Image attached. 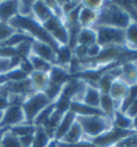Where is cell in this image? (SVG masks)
I'll return each mask as SVG.
<instances>
[{
	"instance_id": "ba28073f",
	"label": "cell",
	"mask_w": 137,
	"mask_h": 147,
	"mask_svg": "<svg viewBox=\"0 0 137 147\" xmlns=\"http://www.w3.org/2000/svg\"><path fill=\"white\" fill-rule=\"evenodd\" d=\"M26 121L24 110L21 105H10L4 111L3 119L0 123V129H10L12 127L21 125Z\"/></svg>"
},
{
	"instance_id": "d6986e66",
	"label": "cell",
	"mask_w": 137,
	"mask_h": 147,
	"mask_svg": "<svg viewBox=\"0 0 137 147\" xmlns=\"http://www.w3.org/2000/svg\"><path fill=\"white\" fill-rule=\"evenodd\" d=\"M97 13L99 11H94L89 8H86L81 4V11H79V16H78V24L81 28L86 27H92L95 24L97 18Z\"/></svg>"
},
{
	"instance_id": "5b68a950",
	"label": "cell",
	"mask_w": 137,
	"mask_h": 147,
	"mask_svg": "<svg viewBox=\"0 0 137 147\" xmlns=\"http://www.w3.org/2000/svg\"><path fill=\"white\" fill-rule=\"evenodd\" d=\"M135 132H136L135 130H123L113 126L103 134L99 135L90 141L97 147H115V145L123 138L133 134Z\"/></svg>"
},
{
	"instance_id": "6da1fadb",
	"label": "cell",
	"mask_w": 137,
	"mask_h": 147,
	"mask_svg": "<svg viewBox=\"0 0 137 147\" xmlns=\"http://www.w3.org/2000/svg\"><path fill=\"white\" fill-rule=\"evenodd\" d=\"M131 23L129 14L117 1H104L97 13V18L93 26H108L125 29Z\"/></svg>"
},
{
	"instance_id": "4316f807",
	"label": "cell",
	"mask_w": 137,
	"mask_h": 147,
	"mask_svg": "<svg viewBox=\"0 0 137 147\" xmlns=\"http://www.w3.org/2000/svg\"><path fill=\"white\" fill-rule=\"evenodd\" d=\"M28 59L30 60L31 65H32L33 70H34V71H38V72L48 73L52 67L49 62L44 60L43 58L39 57V56H36V55H33V54H30V56L28 57Z\"/></svg>"
},
{
	"instance_id": "e0dca14e",
	"label": "cell",
	"mask_w": 137,
	"mask_h": 147,
	"mask_svg": "<svg viewBox=\"0 0 137 147\" xmlns=\"http://www.w3.org/2000/svg\"><path fill=\"white\" fill-rule=\"evenodd\" d=\"M122 67V73L119 80L123 81L125 84L132 86L137 83V67L133 61L124 62L121 65Z\"/></svg>"
},
{
	"instance_id": "60d3db41",
	"label": "cell",
	"mask_w": 137,
	"mask_h": 147,
	"mask_svg": "<svg viewBox=\"0 0 137 147\" xmlns=\"http://www.w3.org/2000/svg\"><path fill=\"white\" fill-rule=\"evenodd\" d=\"M102 51V46L99 43L90 45L88 47V53H87V58L88 59H95L100 55Z\"/></svg>"
},
{
	"instance_id": "3957f363",
	"label": "cell",
	"mask_w": 137,
	"mask_h": 147,
	"mask_svg": "<svg viewBox=\"0 0 137 147\" xmlns=\"http://www.w3.org/2000/svg\"><path fill=\"white\" fill-rule=\"evenodd\" d=\"M52 103L44 92H33L32 94H30L21 105L26 116V121L32 123L36 116Z\"/></svg>"
},
{
	"instance_id": "7dc6e473",
	"label": "cell",
	"mask_w": 137,
	"mask_h": 147,
	"mask_svg": "<svg viewBox=\"0 0 137 147\" xmlns=\"http://www.w3.org/2000/svg\"><path fill=\"white\" fill-rule=\"evenodd\" d=\"M8 83H9V81H8V78H7V74L5 73L0 74V87L7 85Z\"/></svg>"
},
{
	"instance_id": "7a4b0ae2",
	"label": "cell",
	"mask_w": 137,
	"mask_h": 147,
	"mask_svg": "<svg viewBox=\"0 0 137 147\" xmlns=\"http://www.w3.org/2000/svg\"><path fill=\"white\" fill-rule=\"evenodd\" d=\"M76 121L79 123L84 140H90L103 134L109 130L113 125V120L104 115H92V116H76Z\"/></svg>"
},
{
	"instance_id": "7402d4cb",
	"label": "cell",
	"mask_w": 137,
	"mask_h": 147,
	"mask_svg": "<svg viewBox=\"0 0 137 147\" xmlns=\"http://www.w3.org/2000/svg\"><path fill=\"white\" fill-rule=\"evenodd\" d=\"M95 43H97V36L95 30L92 27L81 28L79 33H78L77 44H81L89 47L90 45L95 44Z\"/></svg>"
},
{
	"instance_id": "603a6c76",
	"label": "cell",
	"mask_w": 137,
	"mask_h": 147,
	"mask_svg": "<svg viewBox=\"0 0 137 147\" xmlns=\"http://www.w3.org/2000/svg\"><path fill=\"white\" fill-rule=\"evenodd\" d=\"M101 92L100 90L97 89V86H87V89H86L85 96L81 102L90 105L92 107H99L100 109V100H101Z\"/></svg>"
},
{
	"instance_id": "5bb4252c",
	"label": "cell",
	"mask_w": 137,
	"mask_h": 147,
	"mask_svg": "<svg viewBox=\"0 0 137 147\" xmlns=\"http://www.w3.org/2000/svg\"><path fill=\"white\" fill-rule=\"evenodd\" d=\"M32 13L34 20L41 25L45 24L50 17L54 16L52 13L50 12V10L48 9V7L45 3V1H42V0L33 1Z\"/></svg>"
},
{
	"instance_id": "1f68e13d",
	"label": "cell",
	"mask_w": 137,
	"mask_h": 147,
	"mask_svg": "<svg viewBox=\"0 0 137 147\" xmlns=\"http://www.w3.org/2000/svg\"><path fill=\"white\" fill-rule=\"evenodd\" d=\"M32 5H33V1H26V0L18 1L17 15L21 17H33Z\"/></svg>"
},
{
	"instance_id": "44dd1931",
	"label": "cell",
	"mask_w": 137,
	"mask_h": 147,
	"mask_svg": "<svg viewBox=\"0 0 137 147\" xmlns=\"http://www.w3.org/2000/svg\"><path fill=\"white\" fill-rule=\"evenodd\" d=\"M130 86L128 84H125L123 81H121L119 78H117L113 82L110 91H109V96L115 100V101H120L122 102V100L126 97V94L129 92Z\"/></svg>"
},
{
	"instance_id": "b9f144b4",
	"label": "cell",
	"mask_w": 137,
	"mask_h": 147,
	"mask_svg": "<svg viewBox=\"0 0 137 147\" xmlns=\"http://www.w3.org/2000/svg\"><path fill=\"white\" fill-rule=\"evenodd\" d=\"M18 68H19L21 71H24L25 73L28 74V75H30V74L34 71L32 68V65H31V62H30V60H29L28 58H23Z\"/></svg>"
},
{
	"instance_id": "681fc988",
	"label": "cell",
	"mask_w": 137,
	"mask_h": 147,
	"mask_svg": "<svg viewBox=\"0 0 137 147\" xmlns=\"http://www.w3.org/2000/svg\"><path fill=\"white\" fill-rule=\"evenodd\" d=\"M130 4L133 7L135 10H137V0H133V1H130Z\"/></svg>"
},
{
	"instance_id": "277c9868",
	"label": "cell",
	"mask_w": 137,
	"mask_h": 147,
	"mask_svg": "<svg viewBox=\"0 0 137 147\" xmlns=\"http://www.w3.org/2000/svg\"><path fill=\"white\" fill-rule=\"evenodd\" d=\"M97 36V43L103 46L121 45L125 46L124 29L108 26H92Z\"/></svg>"
},
{
	"instance_id": "f1b7e54d",
	"label": "cell",
	"mask_w": 137,
	"mask_h": 147,
	"mask_svg": "<svg viewBox=\"0 0 137 147\" xmlns=\"http://www.w3.org/2000/svg\"><path fill=\"white\" fill-rule=\"evenodd\" d=\"M136 100H137V83L132 86H130L129 92H128V94H126V97L122 100L120 110L119 111L125 113V111L129 109V106L133 102H135Z\"/></svg>"
},
{
	"instance_id": "ac0fdd59",
	"label": "cell",
	"mask_w": 137,
	"mask_h": 147,
	"mask_svg": "<svg viewBox=\"0 0 137 147\" xmlns=\"http://www.w3.org/2000/svg\"><path fill=\"white\" fill-rule=\"evenodd\" d=\"M70 111L76 116H92V115H104L99 107H92L83 102H71ZM105 116V115H104Z\"/></svg>"
},
{
	"instance_id": "c3c4849f",
	"label": "cell",
	"mask_w": 137,
	"mask_h": 147,
	"mask_svg": "<svg viewBox=\"0 0 137 147\" xmlns=\"http://www.w3.org/2000/svg\"><path fill=\"white\" fill-rule=\"evenodd\" d=\"M7 129H0V147H1V142H2V136H3L4 131Z\"/></svg>"
},
{
	"instance_id": "484cf974",
	"label": "cell",
	"mask_w": 137,
	"mask_h": 147,
	"mask_svg": "<svg viewBox=\"0 0 137 147\" xmlns=\"http://www.w3.org/2000/svg\"><path fill=\"white\" fill-rule=\"evenodd\" d=\"M52 140L45 132L43 127H36V132L33 134L32 147H47Z\"/></svg>"
},
{
	"instance_id": "52a82bcc",
	"label": "cell",
	"mask_w": 137,
	"mask_h": 147,
	"mask_svg": "<svg viewBox=\"0 0 137 147\" xmlns=\"http://www.w3.org/2000/svg\"><path fill=\"white\" fill-rule=\"evenodd\" d=\"M42 26L52 36V38L56 41V43L59 46H61V45H68V33L66 26H65L63 21L52 16Z\"/></svg>"
},
{
	"instance_id": "f907efd6",
	"label": "cell",
	"mask_w": 137,
	"mask_h": 147,
	"mask_svg": "<svg viewBox=\"0 0 137 147\" xmlns=\"http://www.w3.org/2000/svg\"><path fill=\"white\" fill-rule=\"evenodd\" d=\"M47 147H58V145H57V142L55 141V140H52V142L49 143V145Z\"/></svg>"
},
{
	"instance_id": "7c38bea8",
	"label": "cell",
	"mask_w": 137,
	"mask_h": 147,
	"mask_svg": "<svg viewBox=\"0 0 137 147\" xmlns=\"http://www.w3.org/2000/svg\"><path fill=\"white\" fill-rule=\"evenodd\" d=\"M75 121H76V115L74 114L73 112H71V111L66 112V113L63 115V117L61 118L58 127H57L54 140L57 141V142H59V141L66 134V132L70 130V128L72 127V125L75 123Z\"/></svg>"
},
{
	"instance_id": "ee69618b",
	"label": "cell",
	"mask_w": 137,
	"mask_h": 147,
	"mask_svg": "<svg viewBox=\"0 0 137 147\" xmlns=\"http://www.w3.org/2000/svg\"><path fill=\"white\" fill-rule=\"evenodd\" d=\"M125 114L130 116L131 118L135 119L137 117V100L129 106V109L125 111Z\"/></svg>"
},
{
	"instance_id": "d4e9b609",
	"label": "cell",
	"mask_w": 137,
	"mask_h": 147,
	"mask_svg": "<svg viewBox=\"0 0 137 147\" xmlns=\"http://www.w3.org/2000/svg\"><path fill=\"white\" fill-rule=\"evenodd\" d=\"M125 47L130 51L137 52V24L131 22L129 26L124 29Z\"/></svg>"
},
{
	"instance_id": "cb8c5ba5",
	"label": "cell",
	"mask_w": 137,
	"mask_h": 147,
	"mask_svg": "<svg viewBox=\"0 0 137 147\" xmlns=\"http://www.w3.org/2000/svg\"><path fill=\"white\" fill-rule=\"evenodd\" d=\"M113 127H117L123 130H134V119L131 118L130 116L121 112L116 111L113 118Z\"/></svg>"
},
{
	"instance_id": "9c48e42d",
	"label": "cell",
	"mask_w": 137,
	"mask_h": 147,
	"mask_svg": "<svg viewBox=\"0 0 137 147\" xmlns=\"http://www.w3.org/2000/svg\"><path fill=\"white\" fill-rule=\"evenodd\" d=\"M31 54L43 58L52 65H56L57 51L47 43L34 40L31 44Z\"/></svg>"
},
{
	"instance_id": "2e32d148",
	"label": "cell",
	"mask_w": 137,
	"mask_h": 147,
	"mask_svg": "<svg viewBox=\"0 0 137 147\" xmlns=\"http://www.w3.org/2000/svg\"><path fill=\"white\" fill-rule=\"evenodd\" d=\"M29 80L31 82L32 89L36 92H44V90L46 89L49 83L48 73L38 72V71H33L32 73L29 75Z\"/></svg>"
},
{
	"instance_id": "8fae6325",
	"label": "cell",
	"mask_w": 137,
	"mask_h": 147,
	"mask_svg": "<svg viewBox=\"0 0 137 147\" xmlns=\"http://www.w3.org/2000/svg\"><path fill=\"white\" fill-rule=\"evenodd\" d=\"M5 87L8 89L9 94H20V96H26V97H29L30 94L36 92L32 89L31 82H30L29 78L23 80V81H19V82H9L5 85Z\"/></svg>"
},
{
	"instance_id": "816d5d0a",
	"label": "cell",
	"mask_w": 137,
	"mask_h": 147,
	"mask_svg": "<svg viewBox=\"0 0 137 147\" xmlns=\"http://www.w3.org/2000/svg\"><path fill=\"white\" fill-rule=\"evenodd\" d=\"M3 115H4V112H3V111H0V123H1L2 119H3Z\"/></svg>"
},
{
	"instance_id": "e575fe53",
	"label": "cell",
	"mask_w": 137,
	"mask_h": 147,
	"mask_svg": "<svg viewBox=\"0 0 137 147\" xmlns=\"http://www.w3.org/2000/svg\"><path fill=\"white\" fill-rule=\"evenodd\" d=\"M33 41H25L15 46L16 55L20 58H28L31 54V44Z\"/></svg>"
},
{
	"instance_id": "4dcf8cb0",
	"label": "cell",
	"mask_w": 137,
	"mask_h": 147,
	"mask_svg": "<svg viewBox=\"0 0 137 147\" xmlns=\"http://www.w3.org/2000/svg\"><path fill=\"white\" fill-rule=\"evenodd\" d=\"M1 147H21L19 138H17L10 129H7L2 136Z\"/></svg>"
},
{
	"instance_id": "ffe728a7",
	"label": "cell",
	"mask_w": 137,
	"mask_h": 147,
	"mask_svg": "<svg viewBox=\"0 0 137 147\" xmlns=\"http://www.w3.org/2000/svg\"><path fill=\"white\" fill-rule=\"evenodd\" d=\"M81 140H84V133H83V130H81L79 123L75 121L72 125V127L70 128V130L66 132V134L59 142L68 144V145H74V144L81 142Z\"/></svg>"
},
{
	"instance_id": "f5cc1de1",
	"label": "cell",
	"mask_w": 137,
	"mask_h": 147,
	"mask_svg": "<svg viewBox=\"0 0 137 147\" xmlns=\"http://www.w3.org/2000/svg\"><path fill=\"white\" fill-rule=\"evenodd\" d=\"M134 130L137 132V117L134 119Z\"/></svg>"
},
{
	"instance_id": "836d02e7",
	"label": "cell",
	"mask_w": 137,
	"mask_h": 147,
	"mask_svg": "<svg viewBox=\"0 0 137 147\" xmlns=\"http://www.w3.org/2000/svg\"><path fill=\"white\" fill-rule=\"evenodd\" d=\"M5 74H7L9 82H19V81H23V80L29 78L28 74L25 73L24 71H21L19 68L9 70L8 72H5Z\"/></svg>"
},
{
	"instance_id": "74e56055",
	"label": "cell",
	"mask_w": 137,
	"mask_h": 147,
	"mask_svg": "<svg viewBox=\"0 0 137 147\" xmlns=\"http://www.w3.org/2000/svg\"><path fill=\"white\" fill-rule=\"evenodd\" d=\"M15 31L16 30H14L9 24L0 22V43L9 39Z\"/></svg>"
},
{
	"instance_id": "bcb514c9",
	"label": "cell",
	"mask_w": 137,
	"mask_h": 147,
	"mask_svg": "<svg viewBox=\"0 0 137 147\" xmlns=\"http://www.w3.org/2000/svg\"><path fill=\"white\" fill-rule=\"evenodd\" d=\"M71 147H97V146H95L91 141H88V140H81V142L74 144V145H71Z\"/></svg>"
},
{
	"instance_id": "30bf717a",
	"label": "cell",
	"mask_w": 137,
	"mask_h": 147,
	"mask_svg": "<svg viewBox=\"0 0 137 147\" xmlns=\"http://www.w3.org/2000/svg\"><path fill=\"white\" fill-rule=\"evenodd\" d=\"M121 102L120 101H115L109 94H102L101 100H100V110L103 112V114L113 120V115L116 111L120 110Z\"/></svg>"
},
{
	"instance_id": "f6af8a7d",
	"label": "cell",
	"mask_w": 137,
	"mask_h": 147,
	"mask_svg": "<svg viewBox=\"0 0 137 147\" xmlns=\"http://www.w3.org/2000/svg\"><path fill=\"white\" fill-rule=\"evenodd\" d=\"M10 70V58H0V74Z\"/></svg>"
},
{
	"instance_id": "d590c367",
	"label": "cell",
	"mask_w": 137,
	"mask_h": 147,
	"mask_svg": "<svg viewBox=\"0 0 137 147\" xmlns=\"http://www.w3.org/2000/svg\"><path fill=\"white\" fill-rule=\"evenodd\" d=\"M59 3L61 5V9H62V12H63V15L65 16L70 14V13L74 11L76 8H78L81 5V1H71V0H65V1H59Z\"/></svg>"
},
{
	"instance_id": "9a60e30c",
	"label": "cell",
	"mask_w": 137,
	"mask_h": 147,
	"mask_svg": "<svg viewBox=\"0 0 137 147\" xmlns=\"http://www.w3.org/2000/svg\"><path fill=\"white\" fill-rule=\"evenodd\" d=\"M49 83L56 84L59 86H63L68 82L70 78H72L68 71L63 67L60 65H52L50 71L48 72Z\"/></svg>"
},
{
	"instance_id": "7bdbcfd3",
	"label": "cell",
	"mask_w": 137,
	"mask_h": 147,
	"mask_svg": "<svg viewBox=\"0 0 137 147\" xmlns=\"http://www.w3.org/2000/svg\"><path fill=\"white\" fill-rule=\"evenodd\" d=\"M19 142L21 147H32L33 144V134L26 135L23 138H19Z\"/></svg>"
},
{
	"instance_id": "f35d334b",
	"label": "cell",
	"mask_w": 137,
	"mask_h": 147,
	"mask_svg": "<svg viewBox=\"0 0 137 147\" xmlns=\"http://www.w3.org/2000/svg\"><path fill=\"white\" fill-rule=\"evenodd\" d=\"M87 53H88V47L81 44H77L76 47L73 49L74 57L77 58L79 61H83V60L87 59Z\"/></svg>"
},
{
	"instance_id": "8d00e7d4",
	"label": "cell",
	"mask_w": 137,
	"mask_h": 147,
	"mask_svg": "<svg viewBox=\"0 0 137 147\" xmlns=\"http://www.w3.org/2000/svg\"><path fill=\"white\" fill-rule=\"evenodd\" d=\"M115 147H137V132L123 138L115 145Z\"/></svg>"
},
{
	"instance_id": "8992f818",
	"label": "cell",
	"mask_w": 137,
	"mask_h": 147,
	"mask_svg": "<svg viewBox=\"0 0 137 147\" xmlns=\"http://www.w3.org/2000/svg\"><path fill=\"white\" fill-rule=\"evenodd\" d=\"M88 84L79 78L73 76L62 87L61 97H64L71 102H81Z\"/></svg>"
},
{
	"instance_id": "f546056e",
	"label": "cell",
	"mask_w": 137,
	"mask_h": 147,
	"mask_svg": "<svg viewBox=\"0 0 137 147\" xmlns=\"http://www.w3.org/2000/svg\"><path fill=\"white\" fill-rule=\"evenodd\" d=\"M52 112H54V103H52L47 107H45L44 110L34 118L32 123L36 127H44L46 125V123L48 121L49 117L52 116Z\"/></svg>"
},
{
	"instance_id": "4fadbf2b",
	"label": "cell",
	"mask_w": 137,
	"mask_h": 147,
	"mask_svg": "<svg viewBox=\"0 0 137 147\" xmlns=\"http://www.w3.org/2000/svg\"><path fill=\"white\" fill-rule=\"evenodd\" d=\"M17 8H18V1H12V0L0 1V22L8 24L13 17L17 15Z\"/></svg>"
},
{
	"instance_id": "ab89813d",
	"label": "cell",
	"mask_w": 137,
	"mask_h": 147,
	"mask_svg": "<svg viewBox=\"0 0 137 147\" xmlns=\"http://www.w3.org/2000/svg\"><path fill=\"white\" fill-rule=\"evenodd\" d=\"M81 4L86 8H89L94 11H100L104 4V1H102V0H85V1H81Z\"/></svg>"
},
{
	"instance_id": "d6a6232c",
	"label": "cell",
	"mask_w": 137,
	"mask_h": 147,
	"mask_svg": "<svg viewBox=\"0 0 137 147\" xmlns=\"http://www.w3.org/2000/svg\"><path fill=\"white\" fill-rule=\"evenodd\" d=\"M62 87H63V86H59V85H56V84L48 83V86H47L46 89L44 90L45 96L54 103L57 99L60 97L61 91H62Z\"/></svg>"
},
{
	"instance_id": "83f0119b",
	"label": "cell",
	"mask_w": 137,
	"mask_h": 147,
	"mask_svg": "<svg viewBox=\"0 0 137 147\" xmlns=\"http://www.w3.org/2000/svg\"><path fill=\"white\" fill-rule=\"evenodd\" d=\"M36 129V127L33 123H21V125L10 128V130L12 131L17 138H23V136H26V135L34 134Z\"/></svg>"
}]
</instances>
